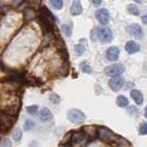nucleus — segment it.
<instances>
[{"instance_id":"7","label":"nucleus","mask_w":147,"mask_h":147,"mask_svg":"<svg viewBox=\"0 0 147 147\" xmlns=\"http://www.w3.org/2000/svg\"><path fill=\"white\" fill-rule=\"evenodd\" d=\"M97 137H98V140L111 142V140L114 138V134L111 132V131H109L107 128H100L97 131Z\"/></svg>"},{"instance_id":"1","label":"nucleus","mask_w":147,"mask_h":147,"mask_svg":"<svg viewBox=\"0 0 147 147\" xmlns=\"http://www.w3.org/2000/svg\"><path fill=\"white\" fill-rule=\"evenodd\" d=\"M67 118L73 123V124H80L85 121V115L84 113L80 110L72 109L67 112Z\"/></svg>"},{"instance_id":"9","label":"nucleus","mask_w":147,"mask_h":147,"mask_svg":"<svg viewBox=\"0 0 147 147\" xmlns=\"http://www.w3.org/2000/svg\"><path fill=\"white\" fill-rule=\"evenodd\" d=\"M86 135L84 134V132L80 133H75L73 136H72V145H82L83 142L86 140Z\"/></svg>"},{"instance_id":"2","label":"nucleus","mask_w":147,"mask_h":147,"mask_svg":"<svg viewBox=\"0 0 147 147\" xmlns=\"http://www.w3.org/2000/svg\"><path fill=\"white\" fill-rule=\"evenodd\" d=\"M97 38L102 41V42H111L113 40V32L110 28L107 27H101V28H97Z\"/></svg>"},{"instance_id":"15","label":"nucleus","mask_w":147,"mask_h":147,"mask_svg":"<svg viewBox=\"0 0 147 147\" xmlns=\"http://www.w3.org/2000/svg\"><path fill=\"white\" fill-rule=\"evenodd\" d=\"M116 104L119 107H127L128 106V100L126 98V96L124 95H119L116 98Z\"/></svg>"},{"instance_id":"28","label":"nucleus","mask_w":147,"mask_h":147,"mask_svg":"<svg viewBox=\"0 0 147 147\" xmlns=\"http://www.w3.org/2000/svg\"><path fill=\"white\" fill-rule=\"evenodd\" d=\"M142 21H143V23H145V24H147V13H146V15H144L143 17H142Z\"/></svg>"},{"instance_id":"19","label":"nucleus","mask_w":147,"mask_h":147,"mask_svg":"<svg viewBox=\"0 0 147 147\" xmlns=\"http://www.w3.org/2000/svg\"><path fill=\"white\" fill-rule=\"evenodd\" d=\"M50 2H51L52 7L57 10H60L63 7V0H50Z\"/></svg>"},{"instance_id":"26","label":"nucleus","mask_w":147,"mask_h":147,"mask_svg":"<svg viewBox=\"0 0 147 147\" xmlns=\"http://www.w3.org/2000/svg\"><path fill=\"white\" fill-rule=\"evenodd\" d=\"M140 135H147V123H144V124L140 125Z\"/></svg>"},{"instance_id":"11","label":"nucleus","mask_w":147,"mask_h":147,"mask_svg":"<svg viewBox=\"0 0 147 147\" xmlns=\"http://www.w3.org/2000/svg\"><path fill=\"white\" fill-rule=\"evenodd\" d=\"M125 50L129 54H135V53H137V52L140 50V45L136 43L135 41H128L125 45Z\"/></svg>"},{"instance_id":"6","label":"nucleus","mask_w":147,"mask_h":147,"mask_svg":"<svg viewBox=\"0 0 147 147\" xmlns=\"http://www.w3.org/2000/svg\"><path fill=\"white\" fill-rule=\"evenodd\" d=\"M95 17L100 21V23H102L104 26H106L110 21V12L106 9H98L95 12Z\"/></svg>"},{"instance_id":"20","label":"nucleus","mask_w":147,"mask_h":147,"mask_svg":"<svg viewBox=\"0 0 147 147\" xmlns=\"http://www.w3.org/2000/svg\"><path fill=\"white\" fill-rule=\"evenodd\" d=\"M127 10H128L129 13H132V15H134V16L140 15V9L137 8V6H135V5H128Z\"/></svg>"},{"instance_id":"16","label":"nucleus","mask_w":147,"mask_h":147,"mask_svg":"<svg viewBox=\"0 0 147 147\" xmlns=\"http://www.w3.org/2000/svg\"><path fill=\"white\" fill-rule=\"evenodd\" d=\"M83 132H84V134H85L88 137H95L96 134H97V131H96V128L92 127V126L84 127V128H83Z\"/></svg>"},{"instance_id":"22","label":"nucleus","mask_w":147,"mask_h":147,"mask_svg":"<svg viewBox=\"0 0 147 147\" xmlns=\"http://www.w3.org/2000/svg\"><path fill=\"white\" fill-rule=\"evenodd\" d=\"M74 50H75V53H76L78 55H82V54L84 53V51H85V47L82 43H79L74 47Z\"/></svg>"},{"instance_id":"13","label":"nucleus","mask_w":147,"mask_h":147,"mask_svg":"<svg viewBox=\"0 0 147 147\" xmlns=\"http://www.w3.org/2000/svg\"><path fill=\"white\" fill-rule=\"evenodd\" d=\"M52 117H53L52 113L50 112V110L47 109V107L42 109V111L40 112V119H41L42 122H48V121L52 119Z\"/></svg>"},{"instance_id":"17","label":"nucleus","mask_w":147,"mask_h":147,"mask_svg":"<svg viewBox=\"0 0 147 147\" xmlns=\"http://www.w3.org/2000/svg\"><path fill=\"white\" fill-rule=\"evenodd\" d=\"M62 31L64 32L66 37H71V34H72V23L71 22L70 23H64L62 26Z\"/></svg>"},{"instance_id":"29","label":"nucleus","mask_w":147,"mask_h":147,"mask_svg":"<svg viewBox=\"0 0 147 147\" xmlns=\"http://www.w3.org/2000/svg\"><path fill=\"white\" fill-rule=\"evenodd\" d=\"M144 114H145V117L147 118V106H146V109H145V113H144Z\"/></svg>"},{"instance_id":"10","label":"nucleus","mask_w":147,"mask_h":147,"mask_svg":"<svg viewBox=\"0 0 147 147\" xmlns=\"http://www.w3.org/2000/svg\"><path fill=\"white\" fill-rule=\"evenodd\" d=\"M83 9L81 6V1L80 0H73L72 6H71V15L72 16H79L82 13Z\"/></svg>"},{"instance_id":"24","label":"nucleus","mask_w":147,"mask_h":147,"mask_svg":"<svg viewBox=\"0 0 147 147\" xmlns=\"http://www.w3.org/2000/svg\"><path fill=\"white\" fill-rule=\"evenodd\" d=\"M42 11H43V15L45 16L47 18H49V19H50V20H52V21H55V18H54V16L52 15L51 12H50V11H49L47 8H45V7L42 8Z\"/></svg>"},{"instance_id":"25","label":"nucleus","mask_w":147,"mask_h":147,"mask_svg":"<svg viewBox=\"0 0 147 147\" xmlns=\"http://www.w3.org/2000/svg\"><path fill=\"white\" fill-rule=\"evenodd\" d=\"M27 112L29 113L30 115H36L38 112V106L37 105H31V106H28L27 107Z\"/></svg>"},{"instance_id":"3","label":"nucleus","mask_w":147,"mask_h":147,"mask_svg":"<svg viewBox=\"0 0 147 147\" xmlns=\"http://www.w3.org/2000/svg\"><path fill=\"white\" fill-rule=\"evenodd\" d=\"M125 71V67L119 64V63H116V64H112V65H109L105 67V74L107 76H116V75H121L123 74V72Z\"/></svg>"},{"instance_id":"30","label":"nucleus","mask_w":147,"mask_h":147,"mask_svg":"<svg viewBox=\"0 0 147 147\" xmlns=\"http://www.w3.org/2000/svg\"><path fill=\"white\" fill-rule=\"evenodd\" d=\"M134 1L137 2V3H140V2H142V0H134Z\"/></svg>"},{"instance_id":"14","label":"nucleus","mask_w":147,"mask_h":147,"mask_svg":"<svg viewBox=\"0 0 147 147\" xmlns=\"http://www.w3.org/2000/svg\"><path fill=\"white\" fill-rule=\"evenodd\" d=\"M110 144L114 145V146H124V145L125 146H129L131 145V143L125 140L124 138H122V137H115V136L112 140V142H110Z\"/></svg>"},{"instance_id":"23","label":"nucleus","mask_w":147,"mask_h":147,"mask_svg":"<svg viewBox=\"0 0 147 147\" xmlns=\"http://www.w3.org/2000/svg\"><path fill=\"white\" fill-rule=\"evenodd\" d=\"M21 137H22V132L19 128H17L15 132L12 133V138H13L16 142H19V140H21Z\"/></svg>"},{"instance_id":"21","label":"nucleus","mask_w":147,"mask_h":147,"mask_svg":"<svg viewBox=\"0 0 147 147\" xmlns=\"http://www.w3.org/2000/svg\"><path fill=\"white\" fill-rule=\"evenodd\" d=\"M34 126H36V124H34V122L33 121H31V119H27L26 122H24V125H23V127H24V129L26 131H31L32 128H34Z\"/></svg>"},{"instance_id":"4","label":"nucleus","mask_w":147,"mask_h":147,"mask_svg":"<svg viewBox=\"0 0 147 147\" xmlns=\"http://www.w3.org/2000/svg\"><path fill=\"white\" fill-rule=\"evenodd\" d=\"M109 85L110 88L114 91V92H117L121 88H123L124 85V79L119 75H116V76H112V79L109 82Z\"/></svg>"},{"instance_id":"8","label":"nucleus","mask_w":147,"mask_h":147,"mask_svg":"<svg viewBox=\"0 0 147 147\" xmlns=\"http://www.w3.org/2000/svg\"><path fill=\"white\" fill-rule=\"evenodd\" d=\"M106 58L109 61H117L119 58V50L116 47H111L106 51Z\"/></svg>"},{"instance_id":"5","label":"nucleus","mask_w":147,"mask_h":147,"mask_svg":"<svg viewBox=\"0 0 147 147\" xmlns=\"http://www.w3.org/2000/svg\"><path fill=\"white\" fill-rule=\"evenodd\" d=\"M126 31L128 34H131L135 38H142L143 37V30L140 28V24H136V23H132L129 26L126 27Z\"/></svg>"},{"instance_id":"27","label":"nucleus","mask_w":147,"mask_h":147,"mask_svg":"<svg viewBox=\"0 0 147 147\" xmlns=\"http://www.w3.org/2000/svg\"><path fill=\"white\" fill-rule=\"evenodd\" d=\"M91 1H92V3H93L94 6H100L101 2H102V0H91Z\"/></svg>"},{"instance_id":"12","label":"nucleus","mask_w":147,"mask_h":147,"mask_svg":"<svg viewBox=\"0 0 147 147\" xmlns=\"http://www.w3.org/2000/svg\"><path fill=\"white\" fill-rule=\"evenodd\" d=\"M131 95H132L133 100L135 101V103L137 105H142L143 104V101H144V97H143V94L140 93V91L137 90H133L131 92Z\"/></svg>"},{"instance_id":"18","label":"nucleus","mask_w":147,"mask_h":147,"mask_svg":"<svg viewBox=\"0 0 147 147\" xmlns=\"http://www.w3.org/2000/svg\"><path fill=\"white\" fill-rule=\"evenodd\" d=\"M80 69H81L82 72H84V73H92V69H91V66H90L88 62H81L80 63Z\"/></svg>"}]
</instances>
